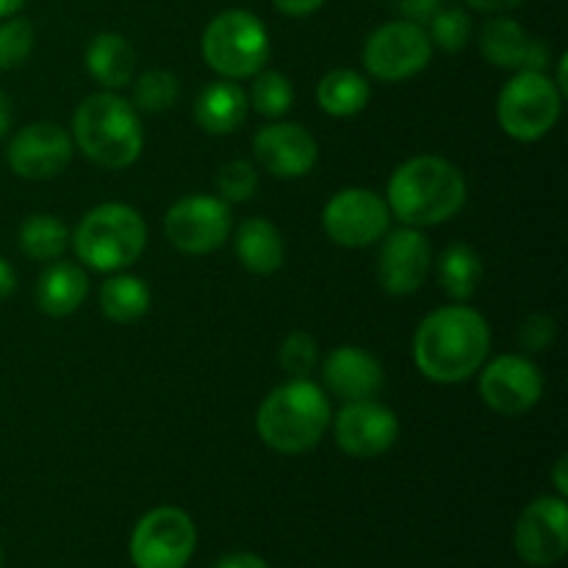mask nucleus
I'll return each instance as SVG.
<instances>
[{
    "label": "nucleus",
    "mask_w": 568,
    "mask_h": 568,
    "mask_svg": "<svg viewBox=\"0 0 568 568\" xmlns=\"http://www.w3.org/2000/svg\"><path fill=\"white\" fill-rule=\"evenodd\" d=\"M491 353V327L480 311L464 303L430 311L414 336L416 369L433 383L453 386L480 372Z\"/></svg>",
    "instance_id": "obj_1"
},
{
    "label": "nucleus",
    "mask_w": 568,
    "mask_h": 568,
    "mask_svg": "<svg viewBox=\"0 0 568 568\" xmlns=\"http://www.w3.org/2000/svg\"><path fill=\"white\" fill-rule=\"evenodd\" d=\"M466 178L442 155H414L388 178L386 203L408 227H433L453 220L466 203Z\"/></svg>",
    "instance_id": "obj_2"
},
{
    "label": "nucleus",
    "mask_w": 568,
    "mask_h": 568,
    "mask_svg": "<svg viewBox=\"0 0 568 568\" xmlns=\"http://www.w3.org/2000/svg\"><path fill=\"white\" fill-rule=\"evenodd\" d=\"M331 399L320 383L292 377L272 388L255 416L261 442L281 455H300L314 449L331 427Z\"/></svg>",
    "instance_id": "obj_3"
},
{
    "label": "nucleus",
    "mask_w": 568,
    "mask_h": 568,
    "mask_svg": "<svg viewBox=\"0 0 568 568\" xmlns=\"http://www.w3.org/2000/svg\"><path fill=\"white\" fill-rule=\"evenodd\" d=\"M72 144L103 170H125L144 150L142 116L116 92L89 94L72 114Z\"/></svg>",
    "instance_id": "obj_4"
},
{
    "label": "nucleus",
    "mask_w": 568,
    "mask_h": 568,
    "mask_svg": "<svg viewBox=\"0 0 568 568\" xmlns=\"http://www.w3.org/2000/svg\"><path fill=\"white\" fill-rule=\"evenodd\" d=\"M70 244L83 266L114 275L142 258L148 247V225L133 205L103 203L81 216L70 233Z\"/></svg>",
    "instance_id": "obj_5"
},
{
    "label": "nucleus",
    "mask_w": 568,
    "mask_h": 568,
    "mask_svg": "<svg viewBox=\"0 0 568 568\" xmlns=\"http://www.w3.org/2000/svg\"><path fill=\"white\" fill-rule=\"evenodd\" d=\"M200 50L209 70H214L216 75L227 81H244L255 78L270 64L272 42L261 17L247 9H227L205 26Z\"/></svg>",
    "instance_id": "obj_6"
},
{
    "label": "nucleus",
    "mask_w": 568,
    "mask_h": 568,
    "mask_svg": "<svg viewBox=\"0 0 568 568\" xmlns=\"http://www.w3.org/2000/svg\"><path fill=\"white\" fill-rule=\"evenodd\" d=\"M564 94L549 72H514L497 98V122L516 142H538L560 120Z\"/></svg>",
    "instance_id": "obj_7"
},
{
    "label": "nucleus",
    "mask_w": 568,
    "mask_h": 568,
    "mask_svg": "<svg viewBox=\"0 0 568 568\" xmlns=\"http://www.w3.org/2000/svg\"><path fill=\"white\" fill-rule=\"evenodd\" d=\"M197 549L192 516L172 505L148 510L131 532V560L136 568H186Z\"/></svg>",
    "instance_id": "obj_8"
},
{
    "label": "nucleus",
    "mask_w": 568,
    "mask_h": 568,
    "mask_svg": "<svg viewBox=\"0 0 568 568\" xmlns=\"http://www.w3.org/2000/svg\"><path fill=\"white\" fill-rule=\"evenodd\" d=\"M366 72L383 83H399L419 75L433 59V42L425 26L408 20L383 22L364 44Z\"/></svg>",
    "instance_id": "obj_9"
},
{
    "label": "nucleus",
    "mask_w": 568,
    "mask_h": 568,
    "mask_svg": "<svg viewBox=\"0 0 568 568\" xmlns=\"http://www.w3.org/2000/svg\"><path fill=\"white\" fill-rule=\"evenodd\" d=\"M322 227L338 247L364 250L392 231V211L386 197L364 186H349L333 194L322 211Z\"/></svg>",
    "instance_id": "obj_10"
},
{
    "label": "nucleus",
    "mask_w": 568,
    "mask_h": 568,
    "mask_svg": "<svg viewBox=\"0 0 568 568\" xmlns=\"http://www.w3.org/2000/svg\"><path fill=\"white\" fill-rule=\"evenodd\" d=\"M233 233L231 203L216 194H189L164 214V236L186 255H209Z\"/></svg>",
    "instance_id": "obj_11"
},
{
    "label": "nucleus",
    "mask_w": 568,
    "mask_h": 568,
    "mask_svg": "<svg viewBox=\"0 0 568 568\" xmlns=\"http://www.w3.org/2000/svg\"><path fill=\"white\" fill-rule=\"evenodd\" d=\"M480 397L494 414L525 416L544 394V375L527 355H499L480 366Z\"/></svg>",
    "instance_id": "obj_12"
},
{
    "label": "nucleus",
    "mask_w": 568,
    "mask_h": 568,
    "mask_svg": "<svg viewBox=\"0 0 568 568\" xmlns=\"http://www.w3.org/2000/svg\"><path fill=\"white\" fill-rule=\"evenodd\" d=\"M514 547L530 566H555L568 552L566 497H538L521 510L516 521Z\"/></svg>",
    "instance_id": "obj_13"
},
{
    "label": "nucleus",
    "mask_w": 568,
    "mask_h": 568,
    "mask_svg": "<svg viewBox=\"0 0 568 568\" xmlns=\"http://www.w3.org/2000/svg\"><path fill=\"white\" fill-rule=\"evenodd\" d=\"M75 144L72 136L55 122H31L11 136L6 161L17 178L26 181H50L70 166Z\"/></svg>",
    "instance_id": "obj_14"
},
{
    "label": "nucleus",
    "mask_w": 568,
    "mask_h": 568,
    "mask_svg": "<svg viewBox=\"0 0 568 568\" xmlns=\"http://www.w3.org/2000/svg\"><path fill=\"white\" fill-rule=\"evenodd\" d=\"M433 270L430 239L419 227H397L383 236L381 255H377V281L386 294L408 297L425 286Z\"/></svg>",
    "instance_id": "obj_15"
},
{
    "label": "nucleus",
    "mask_w": 568,
    "mask_h": 568,
    "mask_svg": "<svg viewBox=\"0 0 568 568\" xmlns=\"http://www.w3.org/2000/svg\"><path fill=\"white\" fill-rule=\"evenodd\" d=\"M331 422L338 449L349 458H377L388 453L399 436L397 414L377 399L347 403Z\"/></svg>",
    "instance_id": "obj_16"
},
{
    "label": "nucleus",
    "mask_w": 568,
    "mask_h": 568,
    "mask_svg": "<svg viewBox=\"0 0 568 568\" xmlns=\"http://www.w3.org/2000/svg\"><path fill=\"white\" fill-rule=\"evenodd\" d=\"M253 155L270 175L294 181L305 178L320 161V144L297 122H270L253 136Z\"/></svg>",
    "instance_id": "obj_17"
},
{
    "label": "nucleus",
    "mask_w": 568,
    "mask_h": 568,
    "mask_svg": "<svg viewBox=\"0 0 568 568\" xmlns=\"http://www.w3.org/2000/svg\"><path fill=\"white\" fill-rule=\"evenodd\" d=\"M480 53L483 59L499 70L521 72V70H549L552 50L544 39L532 37L521 22L514 17L494 14L480 28Z\"/></svg>",
    "instance_id": "obj_18"
},
{
    "label": "nucleus",
    "mask_w": 568,
    "mask_h": 568,
    "mask_svg": "<svg viewBox=\"0 0 568 568\" xmlns=\"http://www.w3.org/2000/svg\"><path fill=\"white\" fill-rule=\"evenodd\" d=\"M322 381L333 397L344 403H361V399H375L383 392L386 372L369 349L347 344L327 355L322 366Z\"/></svg>",
    "instance_id": "obj_19"
},
{
    "label": "nucleus",
    "mask_w": 568,
    "mask_h": 568,
    "mask_svg": "<svg viewBox=\"0 0 568 568\" xmlns=\"http://www.w3.org/2000/svg\"><path fill=\"white\" fill-rule=\"evenodd\" d=\"M250 100L247 92L239 87L236 81H220L209 83L203 92L194 100V120L203 128L205 133H214V136H227V133L239 131L247 120Z\"/></svg>",
    "instance_id": "obj_20"
},
{
    "label": "nucleus",
    "mask_w": 568,
    "mask_h": 568,
    "mask_svg": "<svg viewBox=\"0 0 568 568\" xmlns=\"http://www.w3.org/2000/svg\"><path fill=\"white\" fill-rule=\"evenodd\" d=\"M239 264L253 275H275L286 261V242L281 231L264 216H250L236 227L233 239Z\"/></svg>",
    "instance_id": "obj_21"
},
{
    "label": "nucleus",
    "mask_w": 568,
    "mask_h": 568,
    "mask_svg": "<svg viewBox=\"0 0 568 568\" xmlns=\"http://www.w3.org/2000/svg\"><path fill=\"white\" fill-rule=\"evenodd\" d=\"M87 294L89 277L81 266L72 264V261H50L48 270L39 275L33 297H37L42 314L61 320V316L75 314L83 300H87Z\"/></svg>",
    "instance_id": "obj_22"
},
{
    "label": "nucleus",
    "mask_w": 568,
    "mask_h": 568,
    "mask_svg": "<svg viewBox=\"0 0 568 568\" xmlns=\"http://www.w3.org/2000/svg\"><path fill=\"white\" fill-rule=\"evenodd\" d=\"M87 70L105 92L125 89L133 81V70H136V50L122 33L103 31L89 42Z\"/></svg>",
    "instance_id": "obj_23"
},
{
    "label": "nucleus",
    "mask_w": 568,
    "mask_h": 568,
    "mask_svg": "<svg viewBox=\"0 0 568 568\" xmlns=\"http://www.w3.org/2000/svg\"><path fill=\"white\" fill-rule=\"evenodd\" d=\"M438 283L453 303H466L477 294L483 281V258L475 247L455 242L438 255Z\"/></svg>",
    "instance_id": "obj_24"
},
{
    "label": "nucleus",
    "mask_w": 568,
    "mask_h": 568,
    "mask_svg": "<svg viewBox=\"0 0 568 568\" xmlns=\"http://www.w3.org/2000/svg\"><path fill=\"white\" fill-rule=\"evenodd\" d=\"M100 311L114 325H131L150 311V286L136 275L114 272L100 286Z\"/></svg>",
    "instance_id": "obj_25"
},
{
    "label": "nucleus",
    "mask_w": 568,
    "mask_h": 568,
    "mask_svg": "<svg viewBox=\"0 0 568 568\" xmlns=\"http://www.w3.org/2000/svg\"><path fill=\"white\" fill-rule=\"evenodd\" d=\"M372 87L361 72L333 70L316 87V103L331 116H355L369 105Z\"/></svg>",
    "instance_id": "obj_26"
},
{
    "label": "nucleus",
    "mask_w": 568,
    "mask_h": 568,
    "mask_svg": "<svg viewBox=\"0 0 568 568\" xmlns=\"http://www.w3.org/2000/svg\"><path fill=\"white\" fill-rule=\"evenodd\" d=\"M20 250L31 261H55L70 247V231L64 222L53 214H31L22 220L17 233Z\"/></svg>",
    "instance_id": "obj_27"
},
{
    "label": "nucleus",
    "mask_w": 568,
    "mask_h": 568,
    "mask_svg": "<svg viewBox=\"0 0 568 568\" xmlns=\"http://www.w3.org/2000/svg\"><path fill=\"white\" fill-rule=\"evenodd\" d=\"M131 105L139 114H161L170 111L181 98V81L170 70H148L136 78Z\"/></svg>",
    "instance_id": "obj_28"
},
{
    "label": "nucleus",
    "mask_w": 568,
    "mask_h": 568,
    "mask_svg": "<svg viewBox=\"0 0 568 568\" xmlns=\"http://www.w3.org/2000/svg\"><path fill=\"white\" fill-rule=\"evenodd\" d=\"M250 105L258 111L266 120H281L288 114L294 105V87L283 72L261 70L253 78V89H250Z\"/></svg>",
    "instance_id": "obj_29"
},
{
    "label": "nucleus",
    "mask_w": 568,
    "mask_h": 568,
    "mask_svg": "<svg viewBox=\"0 0 568 568\" xmlns=\"http://www.w3.org/2000/svg\"><path fill=\"white\" fill-rule=\"evenodd\" d=\"M425 31L430 37L433 48H442L444 53H458V50H464L469 44L475 26H471V17L464 9H458V6H442L436 11V17L427 22Z\"/></svg>",
    "instance_id": "obj_30"
},
{
    "label": "nucleus",
    "mask_w": 568,
    "mask_h": 568,
    "mask_svg": "<svg viewBox=\"0 0 568 568\" xmlns=\"http://www.w3.org/2000/svg\"><path fill=\"white\" fill-rule=\"evenodd\" d=\"M33 42H37V31L31 20L17 14L0 20V72L26 64L33 53Z\"/></svg>",
    "instance_id": "obj_31"
},
{
    "label": "nucleus",
    "mask_w": 568,
    "mask_h": 568,
    "mask_svg": "<svg viewBox=\"0 0 568 568\" xmlns=\"http://www.w3.org/2000/svg\"><path fill=\"white\" fill-rule=\"evenodd\" d=\"M216 192L225 203H247L258 192V166L247 159H233L216 172Z\"/></svg>",
    "instance_id": "obj_32"
},
{
    "label": "nucleus",
    "mask_w": 568,
    "mask_h": 568,
    "mask_svg": "<svg viewBox=\"0 0 568 568\" xmlns=\"http://www.w3.org/2000/svg\"><path fill=\"white\" fill-rule=\"evenodd\" d=\"M277 361H281L283 372L288 377H308L316 369V364H320V344L314 342L311 333L294 331L281 344Z\"/></svg>",
    "instance_id": "obj_33"
},
{
    "label": "nucleus",
    "mask_w": 568,
    "mask_h": 568,
    "mask_svg": "<svg viewBox=\"0 0 568 568\" xmlns=\"http://www.w3.org/2000/svg\"><path fill=\"white\" fill-rule=\"evenodd\" d=\"M558 336V322L549 314H530L519 325V347L527 353H547Z\"/></svg>",
    "instance_id": "obj_34"
},
{
    "label": "nucleus",
    "mask_w": 568,
    "mask_h": 568,
    "mask_svg": "<svg viewBox=\"0 0 568 568\" xmlns=\"http://www.w3.org/2000/svg\"><path fill=\"white\" fill-rule=\"evenodd\" d=\"M442 6L444 0H399V14L416 26H427Z\"/></svg>",
    "instance_id": "obj_35"
},
{
    "label": "nucleus",
    "mask_w": 568,
    "mask_h": 568,
    "mask_svg": "<svg viewBox=\"0 0 568 568\" xmlns=\"http://www.w3.org/2000/svg\"><path fill=\"white\" fill-rule=\"evenodd\" d=\"M327 0H272L275 11L286 17H311L325 6Z\"/></svg>",
    "instance_id": "obj_36"
},
{
    "label": "nucleus",
    "mask_w": 568,
    "mask_h": 568,
    "mask_svg": "<svg viewBox=\"0 0 568 568\" xmlns=\"http://www.w3.org/2000/svg\"><path fill=\"white\" fill-rule=\"evenodd\" d=\"M214 568H270V564L253 552H231L216 560Z\"/></svg>",
    "instance_id": "obj_37"
},
{
    "label": "nucleus",
    "mask_w": 568,
    "mask_h": 568,
    "mask_svg": "<svg viewBox=\"0 0 568 568\" xmlns=\"http://www.w3.org/2000/svg\"><path fill=\"white\" fill-rule=\"evenodd\" d=\"M469 9L483 11V14H505V11L519 9L525 0H464Z\"/></svg>",
    "instance_id": "obj_38"
},
{
    "label": "nucleus",
    "mask_w": 568,
    "mask_h": 568,
    "mask_svg": "<svg viewBox=\"0 0 568 568\" xmlns=\"http://www.w3.org/2000/svg\"><path fill=\"white\" fill-rule=\"evenodd\" d=\"M14 288H17L14 266H11L9 261H6L3 255H0V303L11 297V294H14Z\"/></svg>",
    "instance_id": "obj_39"
},
{
    "label": "nucleus",
    "mask_w": 568,
    "mask_h": 568,
    "mask_svg": "<svg viewBox=\"0 0 568 568\" xmlns=\"http://www.w3.org/2000/svg\"><path fill=\"white\" fill-rule=\"evenodd\" d=\"M11 120H14V103H11L9 94L0 89V139L11 131Z\"/></svg>",
    "instance_id": "obj_40"
},
{
    "label": "nucleus",
    "mask_w": 568,
    "mask_h": 568,
    "mask_svg": "<svg viewBox=\"0 0 568 568\" xmlns=\"http://www.w3.org/2000/svg\"><path fill=\"white\" fill-rule=\"evenodd\" d=\"M566 466H568V458L558 460V466H555V488H558V497H566L568 494V477H566Z\"/></svg>",
    "instance_id": "obj_41"
},
{
    "label": "nucleus",
    "mask_w": 568,
    "mask_h": 568,
    "mask_svg": "<svg viewBox=\"0 0 568 568\" xmlns=\"http://www.w3.org/2000/svg\"><path fill=\"white\" fill-rule=\"evenodd\" d=\"M22 6H26V0H0V20L20 14Z\"/></svg>",
    "instance_id": "obj_42"
},
{
    "label": "nucleus",
    "mask_w": 568,
    "mask_h": 568,
    "mask_svg": "<svg viewBox=\"0 0 568 568\" xmlns=\"http://www.w3.org/2000/svg\"><path fill=\"white\" fill-rule=\"evenodd\" d=\"M0 566H3V549H0Z\"/></svg>",
    "instance_id": "obj_43"
}]
</instances>
